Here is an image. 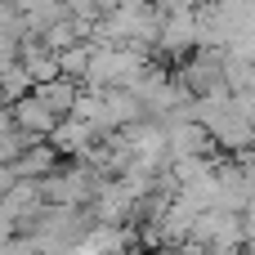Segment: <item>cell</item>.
<instances>
[{
  "label": "cell",
  "instance_id": "obj_4",
  "mask_svg": "<svg viewBox=\"0 0 255 255\" xmlns=\"http://www.w3.org/2000/svg\"><path fill=\"white\" fill-rule=\"evenodd\" d=\"M9 117H13V130H22V134H31V139H49L54 126H58V117H54L36 94H22L18 103H9Z\"/></svg>",
  "mask_w": 255,
  "mask_h": 255
},
{
  "label": "cell",
  "instance_id": "obj_10",
  "mask_svg": "<svg viewBox=\"0 0 255 255\" xmlns=\"http://www.w3.org/2000/svg\"><path fill=\"white\" fill-rule=\"evenodd\" d=\"M0 90H4V103H18L22 94H31V81H27L22 63H9V67L0 72Z\"/></svg>",
  "mask_w": 255,
  "mask_h": 255
},
{
  "label": "cell",
  "instance_id": "obj_12",
  "mask_svg": "<svg viewBox=\"0 0 255 255\" xmlns=\"http://www.w3.org/2000/svg\"><path fill=\"white\" fill-rule=\"evenodd\" d=\"M161 13H193L197 4H206V0H152Z\"/></svg>",
  "mask_w": 255,
  "mask_h": 255
},
{
  "label": "cell",
  "instance_id": "obj_1",
  "mask_svg": "<svg viewBox=\"0 0 255 255\" xmlns=\"http://www.w3.org/2000/svg\"><path fill=\"white\" fill-rule=\"evenodd\" d=\"M188 238L202 247H242V215L238 211H202L193 220Z\"/></svg>",
  "mask_w": 255,
  "mask_h": 255
},
{
  "label": "cell",
  "instance_id": "obj_13",
  "mask_svg": "<svg viewBox=\"0 0 255 255\" xmlns=\"http://www.w3.org/2000/svg\"><path fill=\"white\" fill-rule=\"evenodd\" d=\"M13 134V117H9V108H0V143Z\"/></svg>",
  "mask_w": 255,
  "mask_h": 255
},
{
  "label": "cell",
  "instance_id": "obj_6",
  "mask_svg": "<svg viewBox=\"0 0 255 255\" xmlns=\"http://www.w3.org/2000/svg\"><path fill=\"white\" fill-rule=\"evenodd\" d=\"M99 134H103V130H94V126H81V121H72V117H67V121H58V126H54V134H49V148H54L63 161H67V157H81V152H85V148H90Z\"/></svg>",
  "mask_w": 255,
  "mask_h": 255
},
{
  "label": "cell",
  "instance_id": "obj_3",
  "mask_svg": "<svg viewBox=\"0 0 255 255\" xmlns=\"http://www.w3.org/2000/svg\"><path fill=\"white\" fill-rule=\"evenodd\" d=\"M99 108H103L99 112V130H126V126L148 121L130 90H99Z\"/></svg>",
  "mask_w": 255,
  "mask_h": 255
},
{
  "label": "cell",
  "instance_id": "obj_11",
  "mask_svg": "<svg viewBox=\"0 0 255 255\" xmlns=\"http://www.w3.org/2000/svg\"><path fill=\"white\" fill-rule=\"evenodd\" d=\"M0 255H40V251L31 247V238L13 233V238H4V242H0Z\"/></svg>",
  "mask_w": 255,
  "mask_h": 255
},
{
  "label": "cell",
  "instance_id": "obj_9",
  "mask_svg": "<svg viewBox=\"0 0 255 255\" xmlns=\"http://www.w3.org/2000/svg\"><path fill=\"white\" fill-rule=\"evenodd\" d=\"M40 45H45L49 54H63V49L81 45V36H76V22H72V13H67V18H58V22H49V27H45V36H40Z\"/></svg>",
  "mask_w": 255,
  "mask_h": 255
},
{
  "label": "cell",
  "instance_id": "obj_2",
  "mask_svg": "<svg viewBox=\"0 0 255 255\" xmlns=\"http://www.w3.org/2000/svg\"><path fill=\"white\" fill-rule=\"evenodd\" d=\"M193 49H197V9L193 13H161V31H157V49L152 54L188 58Z\"/></svg>",
  "mask_w": 255,
  "mask_h": 255
},
{
  "label": "cell",
  "instance_id": "obj_8",
  "mask_svg": "<svg viewBox=\"0 0 255 255\" xmlns=\"http://www.w3.org/2000/svg\"><path fill=\"white\" fill-rule=\"evenodd\" d=\"M58 58V76H67V81H85V72H90V58H94V45L90 40H81V45H72V49H63V54H54Z\"/></svg>",
  "mask_w": 255,
  "mask_h": 255
},
{
  "label": "cell",
  "instance_id": "obj_7",
  "mask_svg": "<svg viewBox=\"0 0 255 255\" xmlns=\"http://www.w3.org/2000/svg\"><path fill=\"white\" fill-rule=\"evenodd\" d=\"M31 94H36V99H40V103H45V108H49L58 121H67V117H72V108H76V94H81V85H76V81H67V76H54V81L36 85Z\"/></svg>",
  "mask_w": 255,
  "mask_h": 255
},
{
  "label": "cell",
  "instance_id": "obj_5",
  "mask_svg": "<svg viewBox=\"0 0 255 255\" xmlns=\"http://www.w3.org/2000/svg\"><path fill=\"white\" fill-rule=\"evenodd\" d=\"M58 166H63V157L49 148V139H40V143L22 148V152L9 161V175H13V179H45V175L58 170Z\"/></svg>",
  "mask_w": 255,
  "mask_h": 255
}]
</instances>
